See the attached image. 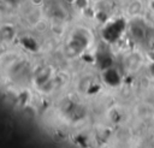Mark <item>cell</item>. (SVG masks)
Returning a JSON list of instances; mask_svg holds the SVG:
<instances>
[{"label": "cell", "mask_w": 154, "mask_h": 148, "mask_svg": "<svg viewBox=\"0 0 154 148\" xmlns=\"http://www.w3.org/2000/svg\"><path fill=\"white\" fill-rule=\"evenodd\" d=\"M130 32L134 39L136 40H143L147 34V26L141 20H134L130 25Z\"/></svg>", "instance_id": "obj_1"}, {"label": "cell", "mask_w": 154, "mask_h": 148, "mask_svg": "<svg viewBox=\"0 0 154 148\" xmlns=\"http://www.w3.org/2000/svg\"><path fill=\"white\" fill-rule=\"evenodd\" d=\"M124 23L122 20H116V22H112L111 24H108L106 28H105V37L109 39L111 36H116L114 34H120L122 30H123V26ZM117 37V36H116Z\"/></svg>", "instance_id": "obj_2"}, {"label": "cell", "mask_w": 154, "mask_h": 148, "mask_svg": "<svg viewBox=\"0 0 154 148\" xmlns=\"http://www.w3.org/2000/svg\"><path fill=\"white\" fill-rule=\"evenodd\" d=\"M141 10V2L138 0H134L130 5H129V12L132 14H136L138 11Z\"/></svg>", "instance_id": "obj_3"}, {"label": "cell", "mask_w": 154, "mask_h": 148, "mask_svg": "<svg viewBox=\"0 0 154 148\" xmlns=\"http://www.w3.org/2000/svg\"><path fill=\"white\" fill-rule=\"evenodd\" d=\"M7 4H10V5H12V6H14V5H17L18 2H20V0H5Z\"/></svg>", "instance_id": "obj_4"}, {"label": "cell", "mask_w": 154, "mask_h": 148, "mask_svg": "<svg viewBox=\"0 0 154 148\" xmlns=\"http://www.w3.org/2000/svg\"><path fill=\"white\" fill-rule=\"evenodd\" d=\"M150 6H152V8H153V10H154V0H153V1H152V2H150Z\"/></svg>", "instance_id": "obj_5"}]
</instances>
